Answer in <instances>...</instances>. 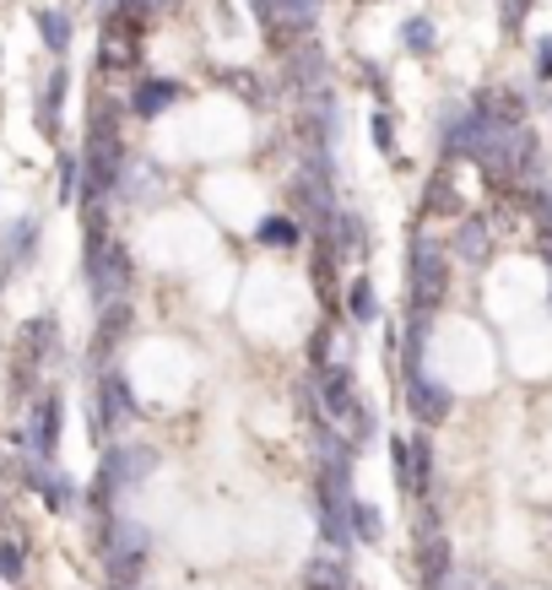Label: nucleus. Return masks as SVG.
Listing matches in <instances>:
<instances>
[{
	"label": "nucleus",
	"mask_w": 552,
	"mask_h": 590,
	"mask_svg": "<svg viewBox=\"0 0 552 590\" xmlns=\"http://www.w3.org/2000/svg\"><path fill=\"white\" fill-rule=\"evenodd\" d=\"M65 87H71V71H65V65H55V71H49V82H44V98H38V125H44V136H55V131H60V104H65Z\"/></svg>",
	"instance_id": "ddd939ff"
},
{
	"label": "nucleus",
	"mask_w": 552,
	"mask_h": 590,
	"mask_svg": "<svg viewBox=\"0 0 552 590\" xmlns=\"http://www.w3.org/2000/svg\"><path fill=\"white\" fill-rule=\"evenodd\" d=\"M422 352H428V314H407V336H401V380L422 374Z\"/></svg>",
	"instance_id": "2eb2a0df"
},
{
	"label": "nucleus",
	"mask_w": 552,
	"mask_h": 590,
	"mask_svg": "<svg viewBox=\"0 0 552 590\" xmlns=\"http://www.w3.org/2000/svg\"><path fill=\"white\" fill-rule=\"evenodd\" d=\"M455 586V553H449V537H422L417 542V590H449Z\"/></svg>",
	"instance_id": "39448f33"
},
{
	"label": "nucleus",
	"mask_w": 552,
	"mask_h": 590,
	"mask_svg": "<svg viewBox=\"0 0 552 590\" xmlns=\"http://www.w3.org/2000/svg\"><path fill=\"white\" fill-rule=\"evenodd\" d=\"M168 104H179V82H168V76H141L136 93H131V115L136 120H157Z\"/></svg>",
	"instance_id": "9d476101"
},
{
	"label": "nucleus",
	"mask_w": 552,
	"mask_h": 590,
	"mask_svg": "<svg viewBox=\"0 0 552 590\" xmlns=\"http://www.w3.org/2000/svg\"><path fill=\"white\" fill-rule=\"evenodd\" d=\"M537 76H542V82H552V33H542V38H537Z\"/></svg>",
	"instance_id": "b1692460"
},
{
	"label": "nucleus",
	"mask_w": 552,
	"mask_h": 590,
	"mask_svg": "<svg viewBox=\"0 0 552 590\" xmlns=\"http://www.w3.org/2000/svg\"><path fill=\"white\" fill-rule=\"evenodd\" d=\"M303 590H341V586H320V580H303Z\"/></svg>",
	"instance_id": "393cba45"
},
{
	"label": "nucleus",
	"mask_w": 552,
	"mask_h": 590,
	"mask_svg": "<svg viewBox=\"0 0 552 590\" xmlns=\"http://www.w3.org/2000/svg\"><path fill=\"white\" fill-rule=\"evenodd\" d=\"M347 520H352V542H363V547H380L385 542V515L369 498H352L347 504Z\"/></svg>",
	"instance_id": "4468645a"
},
{
	"label": "nucleus",
	"mask_w": 552,
	"mask_h": 590,
	"mask_svg": "<svg viewBox=\"0 0 552 590\" xmlns=\"http://www.w3.org/2000/svg\"><path fill=\"white\" fill-rule=\"evenodd\" d=\"M303 233H309V228H303L298 217H287V212H272V217L255 222V244H266V250H298Z\"/></svg>",
	"instance_id": "9b49d317"
},
{
	"label": "nucleus",
	"mask_w": 552,
	"mask_h": 590,
	"mask_svg": "<svg viewBox=\"0 0 552 590\" xmlns=\"http://www.w3.org/2000/svg\"><path fill=\"white\" fill-rule=\"evenodd\" d=\"M131 418H141L131 380L120 369H98V412H93V429L98 434H120Z\"/></svg>",
	"instance_id": "f03ea898"
},
{
	"label": "nucleus",
	"mask_w": 552,
	"mask_h": 590,
	"mask_svg": "<svg viewBox=\"0 0 552 590\" xmlns=\"http://www.w3.org/2000/svg\"><path fill=\"white\" fill-rule=\"evenodd\" d=\"M449 293V250H439L428 233H412L407 244V303L412 314H433Z\"/></svg>",
	"instance_id": "f257e3e1"
},
{
	"label": "nucleus",
	"mask_w": 552,
	"mask_h": 590,
	"mask_svg": "<svg viewBox=\"0 0 552 590\" xmlns=\"http://www.w3.org/2000/svg\"><path fill=\"white\" fill-rule=\"evenodd\" d=\"M60 429H65V407H60V396L49 390V396H38L33 407H27V460H55V449H60Z\"/></svg>",
	"instance_id": "7ed1b4c3"
},
{
	"label": "nucleus",
	"mask_w": 552,
	"mask_h": 590,
	"mask_svg": "<svg viewBox=\"0 0 552 590\" xmlns=\"http://www.w3.org/2000/svg\"><path fill=\"white\" fill-rule=\"evenodd\" d=\"M22 358H33L38 369H44L49 358H60V320H55V314H33V320L22 325Z\"/></svg>",
	"instance_id": "1a4fd4ad"
},
{
	"label": "nucleus",
	"mask_w": 552,
	"mask_h": 590,
	"mask_svg": "<svg viewBox=\"0 0 552 590\" xmlns=\"http://www.w3.org/2000/svg\"><path fill=\"white\" fill-rule=\"evenodd\" d=\"M401 44H407L412 55H428V49L439 44V27H433V16H407V22H401Z\"/></svg>",
	"instance_id": "aec40b11"
},
{
	"label": "nucleus",
	"mask_w": 552,
	"mask_h": 590,
	"mask_svg": "<svg viewBox=\"0 0 552 590\" xmlns=\"http://www.w3.org/2000/svg\"><path fill=\"white\" fill-rule=\"evenodd\" d=\"M347 320L352 325H374L380 320V298H374L369 277H352V288H347Z\"/></svg>",
	"instance_id": "a211bd4d"
},
{
	"label": "nucleus",
	"mask_w": 552,
	"mask_h": 590,
	"mask_svg": "<svg viewBox=\"0 0 552 590\" xmlns=\"http://www.w3.org/2000/svg\"><path fill=\"white\" fill-rule=\"evenodd\" d=\"M407 407H412V418L422 429H439L455 412V396L439 380H428V374H407Z\"/></svg>",
	"instance_id": "423d86ee"
},
{
	"label": "nucleus",
	"mask_w": 552,
	"mask_h": 590,
	"mask_svg": "<svg viewBox=\"0 0 552 590\" xmlns=\"http://www.w3.org/2000/svg\"><path fill=\"white\" fill-rule=\"evenodd\" d=\"M412 498H433V440L412 434Z\"/></svg>",
	"instance_id": "f3484780"
},
{
	"label": "nucleus",
	"mask_w": 552,
	"mask_h": 590,
	"mask_svg": "<svg viewBox=\"0 0 552 590\" xmlns=\"http://www.w3.org/2000/svg\"><path fill=\"white\" fill-rule=\"evenodd\" d=\"M125 336H131V303H125V298H120V303H104V309H98V330H93V358L109 363Z\"/></svg>",
	"instance_id": "6e6552de"
},
{
	"label": "nucleus",
	"mask_w": 552,
	"mask_h": 590,
	"mask_svg": "<svg viewBox=\"0 0 552 590\" xmlns=\"http://www.w3.org/2000/svg\"><path fill=\"white\" fill-rule=\"evenodd\" d=\"M0 255H5V266H27L38 255V217H16L0 239Z\"/></svg>",
	"instance_id": "f8f14e48"
},
{
	"label": "nucleus",
	"mask_w": 552,
	"mask_h": 590,
	"mask_svg": "<svg viewBox=\"0 0 552 590\" xmlns=\"http://www.w3.org/2000/svg\"><path fill=\"white\" fill-rule=\"evenodd\" d=\"M369 131H374V147L385 152V157L396 152V125H391V115H374V120H369Z\"/></svg>",
	"instance_id": "5701e85b"
},
{
	"label": "nucleus",
	"mask_w": 552,
	"mask_h": 590,
	"mask_svg": "<svg viewBox=\"0 0 552 590\" xmlns=\"http://www.w3.org/2000/svg\"><path fill=\"white\" fill-rule=\"evenodd\" d=\"M22 575H27V547H22L16 537H0V580L16 586Z\"/></svg>",
	"instance_id": "412c9836"
},
{
	"label": "nucleus",
	"mask_w": 552,
	"mask_h": 590,
	"mask_svg": "<svg viewBox=\"0 0 552 590\" xmlns=\"http://www.w3.org/2000/svg\"><path fill=\"white\" fill-rule=\"evenodd\" d=\"M548 115H552V98H548Z\"/></svg>",
	"instance_id": "a878e982"
},
{
	"label": "nucleus",
	"mask_w": 552,
	"mask_h": 590,
	"mask_svg": "<svg viewBox=\"0 0 552 590\" xmlns=\"http://www.w3.org/2000/svg\"><path fill=\"white\" fill-rule=\"evenodd\" d=\"M531 5H537V0H499V22H504V33H520L526 16H531Z\"/></svg>",
	"instance_id": "4be33fe9"
},
{
	"label": "nucleus",
	"mask_w": 552,
	"mask_h": 590,
	"mask_svg": "<svg viewBox=\"0 0 552 590\" xmlns=\"http://www.w3.org/2000/svg\"><path fill=\"white\" fill-rule=\"evenodd\" d=\"M428 190H433V195H428V201H422V206H428V217H455V222H460V217H466V212H460V206H466V201H460V195H455V184H449V168H439V173H433V184H428Z\"/></svg>",
	"instance_id": "dca6fc26"
},
{
	"label": "nucleus",
	"mask_w": 552,
	"mask_h": 590,
	"mask_svg": "<svg viewBox=\"0 0 552 590\" xmlns=\"http://www.w3.org/2000/svg\"><path fill=\"white\" fill-rule=\"evenodd\" d=\"M27 482L38 487V498L55 509V515H71L76 504H82V493H76V482L65 477V471H49L44 460H27Z\"/></svg>",
	"instance_id": "0eeeda50"
},
{
	"label": "nucleus",
	"mask_w": 552,
	"mask_h": 590,
	"mask_svg": "<svg viewBox=\"0 0 552 590\" xmlns=\"http://www.w3.org/2000/svg\"><path fill=\"white\" fill-rule=\"evenodd\" d=\"M493 244H499V233H493V222L488 217H460L455 222V233H449V255L460 261V266H488L493 261Z\"/></svg>",
	"instance_id": "20e7f679"
},
{
	"label": "nucleus",
	"mask_w": 552,
	"mask_h": 590,
	"mask_svg": "<svg viewBox=\"0 0 552 590\" xmlns=\"http://www.w3.org/2000/svg\"><path fill=\"white\" fill-rule=\"evenodd\" d=\"M33 22H38V38H44L49 55H65L71 49V16L65 11H38Z\"/></svg>",
	"instance_id": "6ab92c4d"
}]
</instances>
